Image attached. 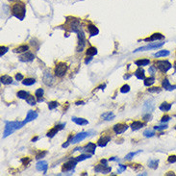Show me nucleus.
<instances>
[{"label":"nucleus","mask_w":176,"mask_h":176,"mask_svg":"<svg viewBox=\"0 0 176 176\" xmlns=\"http://www.w3.org/2000/svg\"><path fill=\"white\" fill-rule=\"evenodd\" d=\"M110 141H111V137L110 136H103L98 140L97 144H98V146H100V147H105Z\"/></svg>","instance_id":"6ab92c4d"},{"label":"nucleus","mask_w":176,"mask_h":176,"mask_svg":"<svg viewBox=\"0 0 176 176\" xmlns=\"http://www.w3.org/2000/svg\"><path fill=\"white\" fill-rule=\"evenodd\" d=\"M77 163H79V162L77 161L76 158H70L69 161H67V163L64 164L62 170L63 171H69V170H72L74 167H75Z\"/></svg>","instance_id":"6e6552de"},{"label":"nucleus","mask_w":176,"mask_h":176,"mask_svg":"<svg viewBox=\"0 0 176 176\" xmlns=\"http://www.w3.org/2000/svg\"><path fill=\"white\" fill-rule=\"evenodd\" d=\"M166 175H175V174L173 172H169V173H167Z\"/></svg>","instance_id":"0e129e2a"},{"label":"nucleus","mask_w":176,"mask_h":176,"mask_svg":"<svg viewBox=\"0 0 176 176\" xmlns=\"http://www.w3.org/2000/svg\"><path fill=\"white\" fill-rule=\"evenodd\" d=\"M88 31H89V34L90 37H94V36L98 35V33H99V30H98L97 27L95 25H92V24L88 25Z\"/></svg>","instance_id":"aec40b11"},{"label":"nucleus","mask_w":176,"mask_h":176,"mask_svg":"<svg viewBox=\"0 0 176 176\" xmlns=\"http://www.w3.org/2000/svg\"><path fill=\"white\" fill-rule=\"evenodd\" d=\"M26 102L29 104V105H31V106H34L36 105V103H37V101H36L35 99V97L33 95H28V97L26 98Z\"/></svg>","instance_id":"e433bc0d"},{"label":"nucleus","mask_w":176,"mask_h":176,"mask_svg":"<svg viewBox=\"0 0 176 176\" xmlns=\"http://www.w3.org/2000/svg\"><path fill=\"white\" fill-rule=\"evenodd\" d=\"M161 90H162L161 88L153 87V88H149V89L147 90V92H150V93H159V92H161Z\"/></svg>","instance_id":"ea45409f"},{"label":"nucleus","mask_w":176,"mask_h":176,"mask_svg":"<svg viewBox=\"0 0 176 176\" xmlns=\"http://www.w3.org/2000/svg\"><path fill=\"white\" fill-rule=\"evenodd\" d=\"M170 119H171V117H170L169 115H165L164 117H162V119H161V122H162V123L167 122V121H169Z\"/></svg>","instance_id":"09e8293b"},{"label":"nucleus","mask_w":176,"mask_h":176,"mask_svg":"<svg viewBox=\"0 0 176 176\" xmlns=\"http://www.w3.org/2000/svg\"><path fill=\"white\" fill-rule=\"evenodd\" d=\"M35 83H36V80L34 78H26L22 80V84L25 85V86H32Z\"/></svg>","instance_id":"c9c22d12"},{"label":"nucleus","mask_w":176,"mask_h":176,"mask_svg":"<svg viewBox=\"0 0 176 176\" xmlns=\"http://www.w3.org/2000/svg\"><path fill=\"white\" fill-rule=\"evenodd\" d=\"M135 76L137 77V78L139 79V80H144V79H145V73H144V70L142 69V67L138 68L136 71H135Z\"/></svg>","instance_id":"4be33fe9"},{"label":"nucleus","mask_w":176,"mask_h":176,"mask_svg":"<svg viewBox=\"0 0 176 176\" xmlns=\"http://www.w3.org/2000/svg\"><path fill=\"white\" fill-rule=\"evenodd\" d=\"M112 169L110 167H107V165H97L94 167V171L97 173H103V174H106V173L111 172Z\"/></svg>","instance_id":"9b49d317"},{"label":"nucleus","mask_w":176,"mask_h":176,"mask_svg":"<svg viewBox=\"0 0 176 176\" xmlns=\"http://www.w3.org/2000/svg\"><path fill=\"white\" fill-rule=\"evenodd\" d=\"M155 65L158 67V69L163 73L167 72L170 68L172 67V65L170 64L169 61L167 60H161V61H156L155 62Z\"/></svg>","instance_id":"20e7f679"},{"label":"nucleus","mask_w":176,"mask_h":176,"mask_svg":"<svg viewBox=\"0 0 176 176\" xmlns=\"http://www.w3.org/2000/svg\"><path fill=\"white\" fill-rule=\"evenodd\" d=\"M65 124H59V125H56L54 128H52L51 130L48 132L46 136H47L48 138H53L55 135H57L58 132H59L60 130H62V129L65 127Z\"/></svg>","instance_id":"dca6fc26"},{"label":"nucleus","mask_w":176,"mask_h":176,"mask_svg":"<svg viewBox=\"0 0 176 176\" xmlns=\"http://www.w3.org/2000/svg\"><path fill=\"white\" fill-rule=\"evenodd\" d=\"M16 95H18V97L20 98V99H26V98L28 97L29 93L28 92H26V90H18Z\"/></svg>","instance_id":"2f4dec72"},{"label":"nucleus","mask_w":176,"mask_h":176,"mask_svg":"<svg viewBox=\"0 0 176 176\" xmlns=\"http://www.w3.org/2000/svg\"><path fill=\"white\" fill-rule=\"evenodd\" d=\"M142 119L144 120V121H150L151 119H152V115H151L149 113H147L146 115H144V117H142Z\"/></svg>","instance_id":"8fccbe9b"},{"label":"nucleus","mask_w":176,"mask_h":176,"mask_svg":"<svg viewBox=\"0 0 176 176\" xmlns=\"http://www.w3.org/2000/svg\"><path fill=\"white\" fill-rule=\"evenodd\" d=\"M129 92H130V86L127 84L123 85V86L120 88V92L121 93H127Z\"/></svg>","instance_id":"a19ab883"},{"label":"nucleus","mask_w":176,"mask_h":176,"mask_svg":"<svg viewBox=\"0 0 176 176\" xmlns=\"http://www.w3.org/2000/svg\"><path fill=\"white\" fill-rule=\"evenodd\" d=\"M92 156V155H90V154H82V155L78 156V157H76V159H77V161H78V162H82V161L86 160V159L90 158Z\"/></svg>","instance_id":"4c0bfd02"},{"label":"nucleus","mask_w":176,"mask_h":176,"mask_svg":"<svg viewBox=\"0 0 176 176\" xmlns=\"http://www.w3.org/2000/svg\"><path fill=\"white\" fill-rule=\"evenodd\" d=\"M25 124H26L25 121H22V122H20V121H7L6 125H5V129H4L3 138H6V137L10 136V135L13 134L16 130L22 128Z\"/></svg>","instance_id":"f257e3e1"},{"label":"nucleus","mask_w":176,"mask_h":176,"mask_svg":"<svg viewBox=\"0 0 176 176\" xmlns=\"http://www.w3.org/2000/svg\"><path fill=\"white\" fill-rule=\"evenodd\" d=\"M169 54H170V53H169V50H161V51H159V52H157V53L154 54V57H156V58H159V57H166V56H169Z\"/></svg>","instance_id":"72a5a7b5"},{"label":"nucleus","mask_w":176,"mask_h":176,"mask_svg":"<svg viewBox=\"0 0 176 176\" xmlns=\"http://www.w3.org/2000/svg\"><path fill=\"white\" fill-rule=\"evenodd\" d=\"M87 56H94V55L97 54V49L95 47H93V46H90L87 49V52H86Z\"/></svg>","instance_id":"473e14b6"},{"label":"nucleus","mask_w":176,"mask_h":176,"mask_svg":"<svg viewBox=\"0 0 176 176\" xmlns=\"http://www.w3.org/2000/svg\"><path fill=\"white\" fill-rule=\"evenodd\" d=\"M159 109L163 112H169L170 111V109H171V104L167 103V102H163L160 105V107H159Z\"/></svg>","instance_id":"cd10ccee"},{"label":"nucleus","mask_w":176,"mask_h":176,"mask_svg":"<svg viewBox=\"0 0 176 176\" xmlns=\"http://www.w3.org/2000/svg\"><path fill=\"white\" fill-rule=\"evenodd\" d=\"M140 152H142V150L138 151V152H130V153H129V154H127V155H126V157H125V160H131V159L133 158L135 155H137V154H138V153H140Z\"/></svg>","instance_id":"c03bdc74"},{"label":"nucleus","mask_w":176,"mask_h":176,"mask_svg":"<svg viewBox=\"0 0 176 176\" xmlns=\"http://www.w3.org/2000/svg\"><path fill=\"white\" fill-rule=\"evenodd\" d=\"M167 162L169 164H174L176 162V155H170L169 158H167Z\"/></svg>","instance_id":"49530a36"},{"label":"nucleus","mask_w":176,"mask_h":176,"mask_svg":"<svg viewBox=\"0 0 176 176\" xmlns=\"http://www.w3.org/2000/svg\"><path fill=\"white\" fill-rule=\"evenodd\" d=\"M21 162H22V163L24 164V165H27L30 162V160H29V158L28 157H26V158H23L22 160H21Z\"/></svg>","instance_id":"6e6d98bb"},{"label":"nucleus","mask_w":176,"mask_h":176,"mask_svg":"<svg viewBox=\"0 0 176 176\" xmlns=\"http://www.w3.org/2000/svg\"><path fill=\"white\" fill-rule=\"evenodd\" d=\"M67 65L65 63L60 62L56 65V67L54 68V73L57 77H63L65 76V74L67 73Z\"/></svg>","instance_id":"39448f33"},{"label":"nucleus","mask_w":176,"mask_h":176,"mask_svg":"<svg viewBox=\"0 0 176 176\" xmlns=\"http://www.w3.org/2000/svg\"><path fill=\"white\" fill-rule=\"evenodd\" d=\"M162 85H163L164 89L167 90H176V86H175V85H174V86H172V85L169 83V81L167 80V79H165V80L163 81V83H162Z\"/></svg>","instance_id":"5701e85b"},{"label":"nucleus","mask_w":176,"mask_h":176,"mask_svg":"<svg viewBox=\"0 0 176 176\" xmlns=\"http://www.w3.org/2000/svg\"><path fill=\"white\" fill-rule=\"evenodd\" d=\"M167 128V125L165 124V125H161V126H155V127H154V130L162 131V130H166Z\"/></svg>","instance_id":"de8ad7c7"},{"label":"nucleus","mask_w":176,"mask_h":176,"mask_svg":"<svg viewBox=\"0 0 176 176\" xmlns=\"http://www.w3.org/2000/svg\"><path fill=\"white\" fill-rule=\"evenodd\" d=\"M28 49H29L28 45H20V46H18V47L13 49V52H16V53H22V52H26Z\"/></svg>","instance_id":"c756f323"},{"label":"nucleus","mask_w":176,"mask_h":176,"mask_svg":"<svg viewBox=\"0 0 176 176\" xmlns=\"http://www.w3.org/2000/svg\"><path fill=\"white\" fill-rule=\"evenodd\" d=\"M109 161L111 162V161H119V159H117V157H112V158L109 159Z\"/></svg>","instance_id":"13d9d810"},{"label":"nucleus","mask_w":176,"mask_h":176,"mask_svg":"<svg viewBox=\"0 0 176 176\" xmlns=\"http://www.w3.org/2000/svg\"><path fill=\"white\" fill-rule=\"evenodd\" d=\"M155 83V78L153 76L151 77H148V78H145L144 79V86L145 87H150Z\"/></svg>","instance_id":"7c9ffc66"},{"label":"nucleus","mask_w":176,"mask_h":176,"mask_svg":"<svg viewBox=\"0 0 176 176\" xmlns=\"http://www.w3.org/2000/svg\"><path fill=\"white\" fill-rule=\"evenodd\" d=\"M174 67H175V72H176V63L174 64Z\"/></svg>","instance_id":"69168bd1"},{"label":"nucleus","mask_w":176,"mask_h":176,"mask_svg":"<svg viewBox=\"0 0 176 176\" xmlns=\"http://www.w3.org/2000/svg\"><path fill=\"white\" fill-rule=\"evenodd\" d=\"M0 50H1V51H0V56L2 57L8 50H9V48L6 47V46H1V47H0Z\"/></svg>","instance_id":"3c124183"},{"label":"nucleus","mask_w":176,"mask_h":176,"mask_svg":"<svg viewBox=\"0 0 176 176\" xmlns=\"http://www.w3.org/2000/svg\"><path fill=\"white\" fill-rule=\"evenodd\" d=\"M128 129V125L127 124H124V123H119V124H115L114 126V131L115 134L119 135V134H122Z\"/></svg>","instance_id":"ddd939ff"},{"label":"nucleus","mask_w":176,"mask_h":176,"mask_svg":"<svg viewBox=\"0 0 176 176\" xmlns=\"http://www.w3.org/2000/svg\"><path fill=\"white\" fill-rule=\"evenodd\" d=\"M67 28L70 32L78 33L80 30V20L76 18H67Z\"/></svg>","instance_id":"7ed1b4c3"},{"label":"nucleus","mask_w":176,"mask_h":176,"mask_svg":"<svg viewBox=\"0 0 176 176\" xmlns=\"http://www.w3.org/2000/svg\"><path fill=\"white\" fill-rule=\"evenodd\" d=\"M105 87H106V85H102V86H99V87H98V88H97V89L103 90V89H104V88H105Z\"/></svg>","instance_id":"e2e57ef3"},{"label":"nucleus","mask_w":176,"mask_h":176,"mask_svg":"<svg viewBox=\"0 0 176 176\" xmlns=\"http://www.w3.org/2000/svg\"><path fill=\"white\" fill-rule=\"evenodd\" d=\"M37 117H38V114H37V113L34 112V111H29L28 114H27V115H26V119H25L24 121H25L26 123L27 122H30V121H32V120L36 119Z\"/></svg>","instance_id":"412c9836"},{"label":"nucleus","mask_w":176,"mask_h":176,"mask_svg":"<svg viewBox=\"0 0 176 176\" xmlns=\"http://www.w3.org/2000/svg\"><path fill=\"white\" fill-rule=\"evenodd\" d=\"M9 1H13V0H9Z\"/></svg>","instance_id":"338daca9"},{"label":"nucleus","mask_w":176,"mask_h":176,"mask_svg":"<svg viewBox=\"0 0 176 176\" xmlns=\"http://www.w3.org/2000/svg\"><path fill=\"white\" fill-rule=\"evenodd\" d=\"M78 34V46H77V52H82L84 50V47L86 46V36H85L84 32L80 29Z\"/></svg>","instance_id":"423d86ee"},{"label":"nucleus","mask_w":176,"mask_h":176,"mask_svg":"<svg viewBox=\"0 0 176 176\" xmlns=\"http://www.w3.org/2000/svg\"><path fill=\"white\" fill-rule=\"evenodd\" d=\"M47 162L46 161H40L38 162L37 165H36V169H37L38 171H43L45 173L43 174H46V169H47Z\"/></svg>","instance_id":"a211bd4d"},{"label":"nucleus","mask_w":176,"mask_h":176,"mask_svg":"<svg viewBox=\"0 0 176 176\" xmlns=\"http://www.w3.org/2000/svg\"><path fill=\"white\" fill-rule=\"evenodd\" d=\"M34 59H35V55L31 53V52H27V51L23 55H21V56L19 57V61L24 62V63L32 62Z\"/></svg>","instance_id":"f8f14e48"},{"label":"nucleus","mask_w":176,"mask_h":176,"mask_svg":"<svg viewBox=\"0 0 176 176\" xmlns=\"http://www.w3.org/2000/svg\"><path fill=\"white\" fill-rule=\"evenodd\" d=\"M16 79L18 81H22V80H23V75H22L21 73H18V74L16 75Z\"/></svg>","instance_id":"5fc2aeb1"},{"label":"nucleus","mask_w":176,"mask_h":176,"mask_svg":"<svg viewBox=\"0 0 176 176\" xmlns=\"http://www.w3.org/2000/svg\"><path fill=\"white\" fill-rule=\"evenodd\" d=\"M1 83L4 85H10L13 83V78L9 75H3L1 77Z\"/></svg>","instance_id":"bb28decb"},{"label":"nucleus","mask_w":176,"mask_h":176,"mask_svg":"<svg viewBox=\"0 0 176 176\" xmlns=\"http://www.w3.org/2000/svg\"><path fill=\"white\" fill-rule=\"evenodd\" d=\"M165 45V42H151L150 45H148L146 46H142V47H140L136 50H134V52H138V51H146V50H150V49H157L162 47Z\"/></svg>","instance_id":"0eeeda50"},{"label":"nucleus","mask_w":176,"mask_h":176,"mask_svg":"<svg viewBox=\"0 0 176 176\" xmlns=\"http://www.w3.org/2000/svg\"><path fill=\"white\" fill-rule=\"evenodd\" d=\"M75 104H76V105H83V104H85V102H84V101H77Z\"/></svg>","instance_id":"bf43d9fd"},{"label":"nucleus","mask_w":176,"mask_h":176,"mask_svg":"<svg viewBox=\"0 0 176 176\" xmlns=\"http://www.w3.org/2000/svg\"><path fill=\"white\" fill-rule=\"evenodd\" d=\"M175 130H176V126H175Z\"/></svg>","instance_id":"774afa93"},{"label":"nucleus","mask_w":176,"mask_h":176,"mask_svg":"<svg viewBox=\"0 0 176 176\" xmlns=\"http://www.w3.org/2000/svg\"><path fill=\"white\" fill-rule=\"evenodd\" d=\"M92 56H89V58H87V59L85 60V64L88 65L90 61H92Z\"/></svg>","instance_id":"4d7b16f0"},{"label":"nucleus","mask_w":176,"mask_h":176,"mask_svg":"<svg viewBox=\"0 0 176 176\" xmlns=\"http://www.w3.org/2000/svg\"><path fill=\"white\" fill-rule=\"evenodd\" d=\"M144 125V124L142 121H134L131 124V128L133 131H137V130H139V129H141Z\"/></svg>","instance_id":"c85d7f7f"},{"label":"nucleus","mask_w":176,"mask_h":176,"mask_svg":"<svg viewBox=\"0 0 176 176\" xmlns=\"http://www.w3.org/2000/svg\"><path fill=\"white\" fill-rule=\"evenodd\" d=\"M126 167H127L124 166V165H119V169H117V173L120 174L121 172H123L124 170H126Z\"/></svg>","instance_id":"864d4df0"},{"label":"nucleus","mask_w":176,"mask_h":176,"mask_svg":"<svg viewBox=\"0 0 176 176\" xmlns=\"http://www.w3.org/2000/svg\"><path fill=\"white\" fill-rule=\"evenodd\" d=\"M38 140V137H35V138L32 139V142H37Z\"/></svg>","instance_id":"680f3d73"},{"label":"nucleus","mask_w":176,"mask_h":176,"mask_svg":"<svg viewBox=\"0 0 176 176\" xmlns=\"http://www.w3.org/2000/svg\"><path fill=\"white\" fill-rule=\"evenodd\" d=\"M101 117L107 121H109V120H113L115 117V115H114V113L113 112H107V113H104V114L101 115Z\"/></svg>","instance_id":"393cba45"},{"label":"nucleus","mask_w":176,"mask_h":176,"mask_svg":"<svg viewBox=\"0 0 176 176\" xmlns=\"http://www.w3.org/2000/svg\"><path fill=\"white\" fill-rule=\"evenodd\" d=\"M72 121L73 122H75L76 124H78V125H82V126H84V125H88V120L87 119H81V117H72Z\"/></svg>","instance_id":"b1692460"},{"label":"nucleus","mask_w":176,"mask_h":176,"mask_svg":"<svg viewBox=\"0 0 176 176\" xmlns=\"http://www.w3.org/2000/svg\"><path fill=\"white\" fill-rule=\"evenodd\" d=\"M101 164L107 165V160H105V159H102V160H101Z\"/></svg>","instance_id":"052dcab7"},{"label":"nucleus","mask_w":176,"mask_h":176,"mask_svg":"<svg viewBox=\"0 0 176 176\" xmlns=\"http://www.w3.org/2000/svg\"><path fill=\"white\" fill-rule=\"evenodd\" d=\"M58 105H59V103H58L57 101H50V102L48 103V109L54 110L55 108H57Z\"/></svg>","instance_id":"79ce46f5"},{"label":"nucleus","mask_w":176,"mask_h":176,"mask_svg":"<svg viewBox=\"0 0 176 176\" xmlns=\"http://www.w3.org/2000/svg\"><path fill=\"white\" fill-rule=\"evenodd\" d=\"M12 13L13 16L18 18L19 20H23L24 18H25V13H26L25 4L22 3V2H18V3H16L12 8Z\"/></svg>","instance_id":"f03ea898"},{"label":"nucleus","mask_w":176,"mask_h":176,"mask_svg":"<svg viewBox=\"0 0 176 176\" xmlns=\"http://www.w3.org/2000/svg\"><path fill=\"white\" fill-rule=\"evenodd\" d=\"M149 64H150V61L148 59H142V60H138V61L135 62V65H138L139 67H144V65H148Z\"/></svg>","instance_id":"a878e982"},{"label":"nucleus","mask_w":176,"mask_h":176,"mask_svg":"<svg viewBox=\"0 0 176 176\" xmlns=\"http://www.w3.org/2000/svg\"><path fill=\"white\" fill-rule=\"evenodd\" d=\"M148 72H149L151 75H154V74L156 73V67L155 65H151L149 67V69H148Z\"/></svg>","instance_id":"603ef678"},{"label":"nucleus","mask_w":176,"mask_h":176,"mask_svg":"<svg viewBox=\"0 0 176 176\" xmlns=\"http://www.w3.org/2000/svg\"><path fill=\"white\" fill-rule=\"evenodd\" d=\"M43 93H45V90H43L42 89H38V90L35 92V95H36V97L40 98V97H42V96L43 95Z\"/></svg>","instance_id":"37998d69"},{"label":"nucleus","mask_w":176,"mask_h":176,"mask_svg":"<svg viewBox=\"0 0 176 176\" xmlns=\"http://www.w3.org/2000/svg\"><path fill=\"white\" fill-rule=\"evenodd\" d=\"M155 135V132L153 130H150V129H146L144 132V136L146 137V138H151Z\"/></svg>","instance_id":"58836bf2"},{"label":"nucleus","mask_w":176,"mask_h":176,"mask_svg":"<svg viewBox=\"0 0 176 176\" xmlns=\"http://www.w3.org/2000/svg\"><path fill=\"white\" fill-rule=\"evenodd\" d=\"M89 134L90 133H88V132H82V133L75 135V136L72 138V140H71V144H77V142H80L82 141H84V140L89 136Z\"/></svg>","instance_id":"9d476101"},{"label":"nucleus","mask_w":176,"mask_h":176,"mask_svg":"<svg viewBox=\"0 0 176 176\" xmlns=\"http://www.w3.org/2000/svg\"><path fill=\"white\" fill-rule=\"evenodd\" d=\"M46 154H47V152H46V151H40V152H38L37 155H36V159L40 160V159H42V158L45 157Z\"/></svg>","instance_id":"a18cd8bd"},{"label":"nucleus","mask_w":176,"mask_h":176,"mask_svg":"<svg viewBox=\"0 0 176 176\" xmlns=\"http://www.w3.org/2000/svg\"><path fill=\"white\" fill-rule=\"evenodd\" d=\"M155 109V101L153 99H148L144 102V107H142V110H144V113H151L153 110Z\"/></svg>","instance_id":"1a4fd4ad"},{"label":"nucleus","mask_w":176,"mask_h":176,"mask_svg":"<svg viewBox=\"0 0 176 176\" xmlns=\"http://www.w3.org/2000/svg\"><path fill=\"white\" fill-rule=\"evenodd\" d=\"M165 36L162 35L161 33H154V34L151 35V37L144 38V42H157V40H164Z\"/></svg>","instance_id":"4468645a"},{"label":"nucleus","mask_w":176,"mask_h":176,"mask_svg":"<svg viewBox=\"0 0 176 176\" xmlns=\"http://www.w3.org/2000/svg\"><path fill=\"white\" fill-rule=\"evenodd\" d=\"M42 80H43V83H45V85H47V86H50V85H52L54 79H53L52 74L50 73V71H45V72L43 73Z\"/></svg>","instance_id":"2eb2a0df"},{"label":"nucleus","mask_w":176,"mask_h":176,"mask_svg":"<svg viewBox=\"0 0 176 176\" xmlns=\"http://www.w3.org/2000/svg\"><path fill=\"white\" fill-rule=\"evenodd\" d=\"M95 149H96V145L93 144V142H89L86 146L83 147V150L82 151H84V152H86V153H89L90 155H93V154L95 153Z\"/></svg>","instance_id":"f3484780"},{"label":"nucleus","mask_w":176,"mask_h":176,"mask_svg":"<svg viewBox=\"0 0 176 176\" xmlns=\"http://www.w3.org/2000/svg\"><path fill=\"white\" fill-rule=\"evenodd\" d=\"M159 165V160H149L148 161V167H151L153 169H156L158 167Z\"/></svg>","instance_id":"f704fd0d"}]
</instances>
